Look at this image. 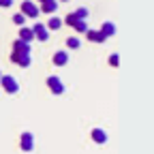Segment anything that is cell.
Wrapping results in <instances>:
<instances>
[{
  "mask_svg": "<svg viewBox=\"0 0 154 154\" xmlns=\"http://www.w3.org/2000/svg\"><path fill=\"white\" fill-rule=\"evenodd\" d=\"M64 24H66V26H71V28H73V30H77V32H86V30H88L86 19L77 17V15H75V11H73V13H69V15L64 17Z\"/></svg>",
  "mask_w": 154,
  "mask_h": 154,
  "instance_id": "1",
  "label": "cell"
},
{
  "mask_svg": "<svg viewBox=\"0 0 154 154\" xmlns=\"http://www.w3.org/2000/svg\"><path fill=\"white\" fill-rule=\"evenodd\" d=\"M11 62H15L17 66H22V69H26L32 62V56L30 54H22V51H11Z\"/></svg>",
  "mask_w": 154,
  "mask_h": 154,
  "instance_id": "2",
  "label": "cell"
},
{
  "mask_svg": "<svg viewBox=\"0 0 154 154\" xmlns=\"http://www.w3.org/2000/svg\"><path fill=\"white\" fill-rule=\"evenodd\" d=\"M19 148H22L24 152H32L34 150V137H32L30 131L22 133V137H19Z\"/></svg>",
  "mask_w": 154,
  "mask_h": 154,
  "instance_id": "3",
  "label": "cell"
},
{
  "mask_svg": "<svg viewBox=\"0 0 154 154\" xmlns=\"http://www.w3.org/2000/svg\"><path fill=\"white\" fill-rule=\"evenodd\" d=\"M0 82H2V88H5L7 92H11V94H15V92L19 90L17 79H15V77H11V75H2V77H0Z\"/></svg>",
  "mask_w": 154,
  "mask_h": 154,
  "instance_id": "4",
  "label": "cell"
},
{
  "mask_svg": "<svg viewBox=\"0 0 154 154\" xmlns=\"http://www.w3.org/2000/svg\"><path fill=\"white\" fill-rule=\"evenodd\" d=\"M47 86H49V90L54 94H62L64 92V84L60 82V77H58V75H49L47 77Z\"/></svg>",
  "mask_w": 154,
  "mask_h": 154,
  "instance_id": "5",
  "label": "cell"
},
{
  "mask_svg": "<svg viewBox=\"0 0 154 154\" xmlns=\"http://www.w3.org/2000/svg\"><path fill=\"white\" fill-rule=\"evenodd\" d=\"M38 13H41V11L36 9L34 2H30V0H24V2H22V15L24 17H36Z\"/></svg>",
  "mask_w": 154,
  "mask_h": 154,
  "instance_id": "6",
  "label": "cell"
},
{
  "mask_svg": "<svg viewBox=\"0 0 154 154\" xmlns=\"http://www.w3.org/2000/svg\"><path fill=\"white\" fill-rule=\"evenodd\" d=\"M32 32H34V38H38V41H47L49 30L45 28V24H34L32 26Z\"/></svg>",
  "mask_w": 154,
  "mask_h": 154,
  "instance_id": "7",
  "label": "cell"
},
{
  "mask_svg": "<svg viewBox=\"0 0 154 154\" xmlns=\"http://www.w3.org/2000/svg\"><path fill=\"white\" fill-rule=\"evenodd\" d=\"M19 41H24V43H32L34 41V32H32V28H28V26H22L19 28Z\"/></svg>",
  "mask_w": 154,
  "mask_h": 154,
  "instance_id": "8",
  "label": "cell"
},
{
  "mask_svg": "<svg viewBox=\"0 0 154 154\" xmlns=\"http://www.w3.org/2000/svg\"><path fill=\"white\" fill-rule=\"evenodd\" d=\"M51 60H54V64H56V66H64V64L69 62V54H66L64 49H60V51H56V54H54Z\"/></svg>",
  "mask_w": 154,
  "mask_h": 154,
  "instance_id": "9",
  "label": "cell"
},
{
  "mask_svg": "<svg viewBox=\"0 0 154 154\" xmlns=\"http://www.w3.org/2000/svg\"><path fill=\"white\" fill-rule=\"evenodd\" d=\"M86 38L92 41V43H103L105 41V36H103L101 30H86Z\"/></svg>",
  "mask_w": 154,
  "mask_h": 154,
  "instance_id": "10",
  "label": "cell"
},
{
  "mask_svg": "<svg viewBox=\"0 0 154 154\" xmlns=\"http://www.w3.org/2000/svg\"><path fill=\"white\" fill-rule=\"evenodd\" d=\"M92 139H94L96 143H105V141H107V133H105L103 128H92Z\"/></svg>",
  "mask_w": 154,
  "mask_h": 154,
  "instance_id": "11",
  "label": "cell"
},
{
  "mask_svg": "<svg viewBox=\"0 0 154 154\" xmlns=\"http://www.w3.org/2000/svg\"><path fill=\"white\" fill-rule=\"evenodd\" d=\"M13 51L30 54V43H24V41H19V38H15V41H13Z\"/></svg>",
  "mask_w": 154,
  "mask_h": 154,
  "instance_id": "12",
  "label": "cell"
},
{
  "mask_svg": "<svg viewBox=\"0 0 154 154\" xmlns=\"http://www.w3.org/2000/svg\"><path fill=\"white\" fill-rule=\"evenodd\" d=\"M56 9H58L56 0H45V2H41V9H38V11H43V13H56Z\"/></svg>",
  "mask_w": 154,
  "mask_h": 154,
  "instance_id": "13",
  "label": "cell"
},
{
  "mask_svg": "<svg viewBox=\"0 0 154 154\" xmlns=\"http://www.w3.org/2000/svg\"><path fill=\"white\" fill-rule=\"evenodd\" d=\"M101 32H103L105 38H107V36H113V34H116V26H113L111 22H105V24L101 26Z\"/></svg>",
  "mask_w": 154,
  "mask_h": 154,
  "instance_id": "14",
  "label": "cell"
},
{
  "mask_svg": "<svg viewBox=\"0 0 154 154\" xmlns=\"http://www.w3.org/2000/svg\"><path fill=\"white\" fill-rule=\"evenodd\" d=\"M60 26H62V19H60V17H51L49 22L45 24V28H47V30H58Z\"/></svg>",
  "mask_w": 154,
  "mask_h": 154,
  "instance_id": "15",
  "label": "cell"
},
{
  "mask_svg": "<svg viewBox=\"0 0 154 154\" xmlns=\"http://www.w3.org/2000/svg\"><path fill=\"white\" fill-rule=\"evenodd\" d=\"M79 38H77V36H71V38H66V47L69 49H77V47H79Z\"/></svg>",
  "mask_w": 154,
  "mask_h": 154,
  "instance_id": "16",
  "label": "cell"
},
{
  "mask_svg": "<svg viewBox=\"0 0 154 154\" xmlns=\"http://www.w3.org/2000/svg\"><path fill=\"white\" fill-rule=\"evenodd\" d=\"M13 22H15V24H17V26H22V24H24V22H26V17H24V15H22V13H15V15H13Z\"/></svg>",
  "mask_w": 154,
  "mask_h": 154,
  "instance_id": "17",
  "label": "cell"
},
{
  "mask_svg": "<svg viewBox=\"0 0 154 154\" xmlns=\"http://www.w3.org/2000/svg\"><path fill=\"white\" fill-rule=\"evenodd\" d=\"M109 64H111V66H118V64H120V56H118V54H111V56H109Z\"/></svg>",
  "mask_w": 154,
  "mask_h": 154,
  "instance_id": "18",
  "label": "cell"
},
{
  "mask_svg": "<svg viewBox=\"0 0 154 154\" xmlns=\"http://www.w3.org/2000/svg\"><path fill=\"white\" fill-rule=\"evenodd\" d=\"M75 15H77V17H82V19H86V17H88V9H84V7H79V9H77V11H75Z\"/></svg>",
  "mask_w": 154,
  "mask_h": 154,
  "instance_id": "19",
  "label": "cell"
},
{
  "mask_svg": "<svg viewBox=\"0 0 154 154\" xmlns=\"http://www.w3.org/2000/svg\"><path fill=\"white\" fill-rule=\"evenodd\" d=\"M13 0H0V7H11Z\"/></svg>",
  "mask_w": 154,
  "mask_h": 154,
  "instance_id": "20",
  "label": "cell"
},
{
  "mask_svg": "<svg viewBox=\"0 0 154 154\" xmlns=\"http://www.w3.org/2000/svg\"><path fill=\"white\" fill-rule=\"evenodd\" d=\"M60 2H69V0H60Z\"/></svg>",
  "mask_w": 154,
  "mask_h": 154,
  "instance_id": "21",
  "label": "cell"
},
{
  "mask_svg": "<svg viewBox=\"0 0 154 154\" xmlns=\"http://www.w3.org/2000/svg\"><path fill=\"white\" fill-rule=\"evenodd\" d=\"M0 77H2V71H0Z\"/></svg>",
  "mask_w": 154,
  "mask_h": 154,
  "instance_id": "22",
  "label": "cell"
},
{
  "mask_svg": "<svg viewBox=\"0 0 154 154\" xmlns=\"http://www.w3.org/2000/svg\"><path fill=\"white\" fill-rule=\"evenodd\" d=\"M41 2H45V0H41Z\"/></svg>",
  "mask_w": 154,
  "mask_h": 154,
  "instance_id": "23",
  "label": "cell"
}]
</instances>
